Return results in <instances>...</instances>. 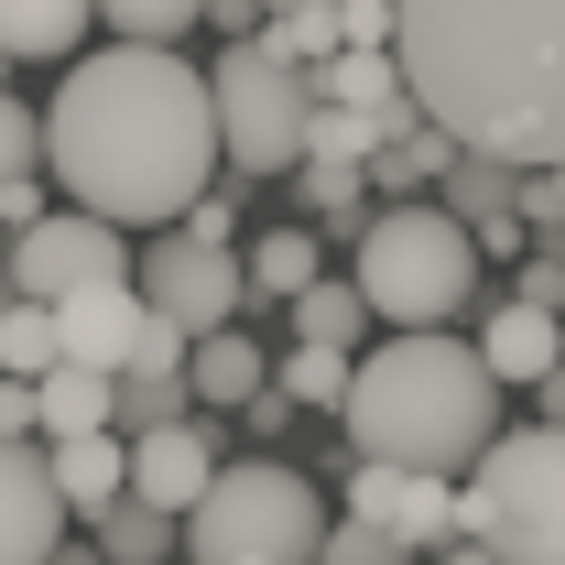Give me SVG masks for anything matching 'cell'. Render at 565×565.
<instances>
[{
	"label": "cell",
	"mask_w": 565,
	"mask_h": 565,
	"mask_svg": "<svg viewBox=\"0 0 565 565\" xmlns=\"http://www.w3.org/2000/svg\"><path fill=\"white\" fill-rule=\"evenodd\" d=\"M217 468H228V457L207 446V424H163V435L131 446V500L163 511V522H196V500L217 490Z\"/></svg>",
	"instance_id": "cell-13"
},
{
	"label": "cell",
	"mask_w": 565,
	"mask_h": 565,
	"mask_svg": "<svg viewBox=\"0 0 565 565\" xmlns=\"http://www.w3.org/2000/svg\"><path fill=\"white\" fill-rule=\"evenodd\" d=\"M446 565H500L490 544H468V533H457V544H446Z\"/></svg>",
	"instance_id": "cell-34"
},
{
	"label": "cell",
	"mask_w": 565,
	"mask_h": 565,
	"mask_svg": "<svg viewBox=\"0 0 565 565\" xmlns=\"http://www.w3.org/2000/svg\"><path fill=\"white\" fill-rule=\"evenodd\" d=\"M479 359H490L500 392H511V381H522V392H544V381L565 370V316L522 305V294H500L490 316H479Z\"/></svg>",
	"instance_id": "cell-14"
},
{
	"label": "cell",
	"mask_w": 565,
	"mask_h": 565,
	"mask_svg": "<svg viewBox=\"0 0 565 565\" xmlns=\"http://www.w3.org/2000/svg\"><path fill=\"white\" fill-rule=\"evenodd\" d=\"M349 522L370 533H392V544H414V555H446L457 533H468V490L457 479H414V468H349Z\"/></svg>",
	"instance_id": "cell-10"
},
{
	"label": "cell",
	"mask_w": 565,
	"mask_h": 565,
	"mask_svg": "<svg viewBox=\"0 0 565 565\" xmlns=\"http://www.w3.org/2000/svg\"><path fill=\"white\" fill-rule=\"evenodd\" d=\"M349 381H359V359H338V349H282L273 359L282 403H338V414H349Z\"/></svg>",
	"instance_id": "cell-25"
},
{
	"label": "cell",
	"mask_w": 565,
	"mask_h": 565,
	"mask_svg": "<svg viewBox=\"0 0 565 565\" xmlns=\"http://www.w3.org/2000/svg\"><path fill=\"white\" fill-rule=\"evenodd\" d=\"M207 22H228L239 44H262V22H273V11H262V0H207Z\"/></svg>",
	"instance_id": "cell-33"
},
{
	"label": "cell",
	"mask_w": 565,
	"mask_h": 565,
	"mask_svg": "<svg viewBox=\"0 0 565 565\" xmlns=\"http://www.w3.org/2000/svg\"><path fill=\"white\" fill-rule=\"evenodd\" d=\"M349 446L370 468H414V479H457L500 446V381L479 349L457 338H381L359 349L349 381Z\"/></svg>",
	"instance_id": "cell-3"
},
{
	"label": "cell",
	"mask_w": 565,
	"mask_h": 565,
	"mask_svg": "<svg viewBox=\"0 0 565 565\" xmlns=\"http://www.w3.org/2000/svg\"><path fill=\"white\" fill-rule=\"evenodd\" d=\"M217 141V98L207 66L163 55V44H109V55H76L55 109H44V163L76 196V217H109V228H185L207 207V163Z\"/></svg>",
	"instance_id": "cell-1"
},
{
	"label": "cell",
	"mask_w": 565,
	"mask_h": 565,
	"mask_svg": "<svg viewBox=\"0 0 565 565\" xmlns=\"http://www.w3.org/2000/svg\"><path fill=\"white\" fill-rule=\"evenodd\" d=\"M207 98H217V141L239 174H294L305 163V120H316V76L273 66L262 44H228L207 66Z\"/></svg>",
	"instance_id": "cell-7"
},
{
	"label": "cell",
	"mask_w": 565,
	"mask_h": 565,
	"mask_svg": "<svg viewBox=\"0 0 565 565\" xmlns=\"http://www.w3.org/2000/svg\"><path fill=\"white\" fill-rule=\"evenodd\" d=\"M141 305L163 316V327H185L196 349L207 338H228V316L250 305V262L239 250H217V239H196V228H163L152 250H141Z\"/></svg>",
	"instance_id": "cell-8"
},
{
	"label": "cell",
	"mask_w": 565,
	"mask_h": 565,
	"mask_svg": "<svg viewBox=\"0 0 565 565\" xmlns=\"http://www.w3.org/2000/svg\"><path fill=\"white\" fill-rule=\"evenodd\" d=\"M55 555H66V490H55V457L0 435V565H55Z\"/></svg>",
	"instance_id": "cell-12"
},
{
	"label": "cell",
	"mask_w": 565,
	"mask_h": 565,
	"mask_svg": "<svg viewBox=\"0 0 565 565\" xmlns=\"http://www.w3.org/2000/svg\"><path fill=\"white\" fill-rule=\"evenodd\" d=\"M98 22H109L120 44H174V33L207 22V0H98Z\"/></svg>",
	"instance_id": "cell-26"
},
{
	"label": "cell",
	"mask_w": 565,
	"mask_h": 565,
	"mask_svg": "<svg viewBox=\"0 0 565 565\" xmlns=\"http://www.w3.org/2000/svg\"><path fill=\"white\" fill-rule=\"evenodd\" d=\"M316 228H262L250 239V294H316Z\"/></svg>",
	"instance_id": "cell-23"
},
{
	"label": "cell",
	"mask_w": 565,
	"mask_h": 565,
	"mask_svg": "<svg viewBox=\"0 0 565 565\" xmlns=\"http://www.w3.org/2000/svg\"><path fill=\"white\" fill-rule=\"evenodd\" d=\"M44 370H66V338H55V305L11 294V316H0V381H44Z\"/></svg>",
	"instance_id": "cell-21"
},
{
	"label": "cell",
	"mask_w": 565,
	"mask_h": 565,
	"mask_svg": "<svg viewBox=\"0 0 565 565\" xmlns=\"http://www.w3.org/2000/svg\"><path fill=\"white\" fill-rule=\"evenodd\" d=\"M479 239L457 228V217L435 207H370L359 217V305L392 327V338H446V316H468V294H479Z\"/></svg>",
	"instance_id": "cell-4"
},
{
	"label": "cell",
	"mask_w": 565,
	"mask_h": 565,
	"mask_svg": "<svg viewBox=\"0 0 565 565\" xmlns=\"http://www.w3.org/2000/svg\"><path fill=\"white\" fill-rule=\"evenodd\" d=\"M316 565H414V544H392V533H370V522H338Z\"/></svg>",
	"instance_id": "cell-29"
},
{
	"label": "cell",
	"mask_w": 565,
	"mask_h": 565,
	"mask_svg": "<svg viewBox=\"0 0 565 565\" xmlns=\"http://www.w3.org/2000/svg\"><path fill=\"white\" fill-rule=\"evenodd\" d=\"M152 305H141V282H98V294H76L55 305V338H66V370H98V381H131L141 349H152Z\"/></svg>",
	"instance_id": "cell-11"
},
{
	"label": "cell",
	"mask_w": 565,
	"mask_h": 565,
	"mask_svg": "<svg viewBox=\"0 0 565 565\" xmlns=\"http://www.w3.org/2000/svg\"><path fill=\"white\" fill-rule=\"evenodd\" d=\"M98 555H109V565H163V555H174V522L141 511V500H120V511L98 522Z\"/></svg>",
	"instance_id": "cell-27"
},
{
	"label": "cell",
	"mask_w": 565,
	"mask_h": 565,
	"mask_svg": "<svg viewBox=\"0 0 565 565\" xmlns=\"http://www.w3.org/2000/svg\"><path fill=\"white\" fill-rule=\"evenodd\" d=\"M262 11L282 22V11H349V0H262Z\"/></svg>",
	"instance_id": "cell-35"
},
{
	"label": "cell",
	"mask_w": 565,
	"mask_h": 565,
	"mask_svg": "<svg viewBox=\"0 0 565 565\" xmlns=\"http://www.w3.org/2000/svg\"><path fill=\"white\" fill-rule=\"evenodd\" d=\"M185 381H196V403H207V414H262V403H273V359L250 349L239 327L185 359Z\"/></svg>",
	"instance_id": "cell-17"
},
{
	"label": "cell",
	"mask_w": 565,
	"mask_h": 565,
	"mask_svg": "<svg viewBox=\"0 0 565 565\" xmlns=\"http://www.w3.org/2000/svg\"><path fill=\"white\" fill-rule=\"evenodd\" d=\"M316 98L327 109H359V120H381V131H414V87H403V55H338V66H316Z\"/></svg>",
	"instance_id": "cell-15"
},
{
	"label": "cell",
	"mask_w": 565,
	"mask_h": 565,
	"mask_svg": "<svg viewBox=\"0 0 565 565\" xmlns=\"http://www.w3.org/2000/svg\"><path fill=\"white\" fill-rule=\"evenodd\" d=\"M33 435H44V446L120 435V381H98V370H44V381H33Z\"/></svg>",
	"instance_id": "cell-16"
},
{
	"label": "cell",
	"mask_w": 565,
	"mask_h": 565,
	"mask_svg": "<svg viewBox=\"0 0 565 565\" xmlns=\"http://www.w3.org/2000/svg\"><path fill=\"white\" fill-rule=\"evenodd\" d=\"M381 120H359V109H327V98H316V120H305V163H349V174H370V163H381Z\"/></svg>",
	"instance_id": "cell-24"
},
{
	"label": "cell",
	"mask_w": 565,
	"mask_h": 565,
	"mask_svg": "<svg viewBox=\"0 0 565 565\" xmlns=\"http://www.w3.org/2000/svg\"><path fill=\"white\" fill-rule=\"evenodd\" d=\"M11 294H33V305H76V294H98V282H131L141 262H131V239L109 228V217H44V228H22L11 239Z\"/></svg>",
	"instance_id": "cell-9"
},
{
	"label": "cell",
	"mask_w": 565,
	"mask_h": 565,
	"mask_svg": "<svg viewBox=\"0 0 565 565\" xmlns=\"http://www.w3.org/2000/svg\"><path fill=\"white\" fill-rule=\"evenodd\" d=\"M98 22V0H0V66H44V55H76Z\"/></svg>",
	"instance_id": "cell-19"
},
{
	"label": "cell",
	"mask_w": 565,
	"mask_h": 565,
	"mask_svg": "<svg viewBox=\"0 0 565 565\" xmlns=\"http://www.w3.org/2000/svg\"><path fill=\"white\" fill-rule=\"evenodd\" d=\"M403 87L479 163H565V0H403Z\"/></svg>",
	"instance_id": "cell-2"
},
{
	"label": "cell",
	"mask_w": 565,
	"mask_h": 565,
	"mask_svg": "<svg viewBox=\"0 0 565 565\" xmlns=\"http://www.w3.org/2000/svg\"><path fill=\"white\" fill-rule=\"evenodd\" d=\"M0 316H11V273H0Z\"/></svg>",
	"instance_id": "cell-37"
},
{
	"label": "cell",
	"mask_w": 565,
	"mask_h": 565,
	"mask_svg": "<svg viewBox=\"0 0 565 565\" xmlns=\"http://www.w3.org/2000/svg\"><path fill=\"white\" fill-rule=\"evenodd\" d=\"M33 152H44V120L0 87V185H22V174H33Z\"/></svg>",
	"instance_id": "cell-28"
},
{
	"label": "cell",
	"mask_w": 565,
	"mask_h": 565,
	"mask_svg": "<svg viewBox=\"0 0 565 565\" xmlns=\"http://www.w3.org/2000/svg\"><path fill=\"white\" fill-rule=\"evenodd\" d=\"M522 305L565 316V262H555V250H533V262H522Z\"/></svg>",
	"instance_id": "cell-31"
},
{
	"label": "cell",
	"mask_w": 565,
	"mask_h": 565,
	"mask_svg": "<svg viewBox=\"0 0 565 565\" xmlns=\"http://www.w3.org/2000/svg\"><path fill=\"white\" fill-rule=\"evenodd\" d=\"M359 327H370L359 282H316V294H294V349H338V359H359Z\"/></svg>",
	"instance_id": "cell-22"
},
{
	"label": "cell",
	"mask_w": 565,
	"mask_h": 565,
	"mask_svg": "<svg viewBox=\"0 0 565 565\" xmlns=\"http://www.w3.org/2000/svg\"><path fill=\"white\" fill-rule=\"evenodd\" d=\"M55 565H109V555H98V544H66V555H55Z\"/></svg>",
	"instance_id": "cell-36"
},
{
	"label": "cell",
	"mask_w": 565,
	"mask_h": 565,
	"mask_svg": "<svg viewBox=\"0 0 565 565\" xmlns=\"http://www.w3.org/2000/svg\"><path fill=\"white\" fill-rule=\"evenodd\" d=\"M44 457H55L66 511H98V522H109V511L131 500V446H120V435H76V446H44Z\"/></svg>",
	"instance_id": "cell-18"
},
{
	"label": "cell",
	"mask_w": 565,
	"mask_h": 565,
	"mask_svg": "<svg viewBox=\"0 0 565 565\" xmlns=\"http://www.w3.org/2000/svg\"><path fill=\"white\" fill-rule=\"evenodd\" d=\"M468 544L500 565H565V435L522 424L468 468Z\"/></svg>",
	"instance_id": "cell-6"
},
{
	"label": "cell",
	"mask_w": 565,
	"mask_h": 565,
	"mask_svg": "<svg viewBox=\"0 0 565 565\" xmlns=\"http://www.w3.org/2000/svg\"><path fill=\"white\" fill-rule=\"evenodd\" d=\"M327 533H338L327 500L305 490L282 457H228L217 490L196 500V522H185V555L196 565H316Z\"/></svg>",
	"instance_id": "cell-5"
},
{
	"label": "cell",
	"mask_w": 565,
	"mask_h": 565,
	"mask_svg": "<svg viewBox=\"0 0 565 565\" xmlns=\"http://www.w3.org/2000/svg\"><path fill=\"white\" fill-rule=\"evenodd\" d=\"M359 196H370V174H349V163H305V207H316V217H359Z\"/></svg>",
	"instance_id": "cell-30"
},
{
	"label": "cell",
	"mask_w": 565,
	"mask_h": 565,
	"mask_svg": "<svg viewBox=\"0 0 565 565\" xmlns=\"http://www.w3.org/2000/svg\"><path fill=\"white\" fill-rule=\"evenodd\" d=\"M0 435L33 446V381H0Z\"/></svg>",
	"instance_id": "cell-32"
},
{
	"label": "cell",
	"mask_w": 565,
	"mask_h": 565,
	"mask_svg": "<svg viewBox=\"0 0 565 565\" xmlns=\"http://www.w3.org/2000/svg\"><path fill=\"white\" fill-rule=\"evenodd\" d=\"M446 163H457V141L435 131V120H414V131H392L381 141V207H424V185H446Z\"/></svg>",
	"instance_id": "cell-20"
}]
</instances>
